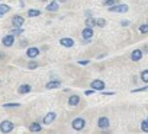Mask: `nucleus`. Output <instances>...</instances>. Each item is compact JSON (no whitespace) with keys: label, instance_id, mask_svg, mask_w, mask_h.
<instances>
[{"label":"nucleus","instance_id":"21","mask_svg":"<svg viewBox=\"0 0 148 134\" xmlns=\"http://www.w3.org/2000/svg\"><path fill=\"white\" fill-rule=\"evenodd\" d=\"M141 80H142L144 83H148V70H144V72L141 73Z\"/></svg>","mask_w":148,"mask_h":134},{"label":"nucleus","instance_id":"32","mask_svg":"<svg viewBox=\"0 0 148 134\" xmlns=\"http://www.w3.org/2000/svg\"><path fill=\"white\" fill-rule=\"evenodd\" d=\"M110 95H113V93H112V92H105V93H103V96H110Z\"/></svg>","mask_w":148,"mask_h":134},{"label":"nucleus","instance_id":"10","mask_svg":"<svg viewBox=\"0 0 148 134\" xmlns=\"http://www.w3.org/2000/svg\"><path fill=\"white\" fill-rule=\"evenodd\" d=\"M26 54H28V57H29V58H35V57L39 54V50H38V48H35V47H32V48H28Z\"/></svg>","mask_w":148,"mask_h":134},{"label":"nucleus","instance_id":"2","mask_svg":"<svg viewBox=\"0 0 148 134\" xmlns=\"http://www.w3.org/2000/svg\"><path fill=\"white\" fill-rule=\"evenodd\" d=\"M84 125H86V122H84L83 118H76V119H73V128H74V130L80 131V130L84 128Z\"/></svg>","mask_w":148,"mask_h":134},{"label":"nucleus","instance_id":"16","mask_svg":"<svg viewBox=\"0 0 148 134\" xmlns=\"http://www.w3.org/2000/svg\"><path fill=\"white\" fill-rule=\"evenodd\" d=\"M60 82L58 80H51L49 83H47V89H55V88H60Z\"/></svg>","mask_w":148,"mask_h":134},{"label":"nucleus","instance_id":"11","mask_svg":"<svg viewBox=\"0 0 148 134\" xmlns=\"http://www.w3.org/2000/svg\"><path fill=\"white\" fill-rule=\"evenodd\" d=\"M82 35H83L84 39H90V38L93 37V29H92V28H84Z\"/></svg>","mask_w":148,"mask_h":134},{"label":"nucleus","instance_id":"26","mask_svg":"<svg viewBox=\"0 0 148 134\" xmlns=\"http://www.w3.org/2000/svg\"><path fill=\"white\" fill-rule=\"evenodd\" d=\"M21 105L19 104H5L3 108H19Z\"/></svg>","mask_w":148,"mask_h":134},{"label":"nucleus","instance_id":"1","mask_svg":"<svg viewBox=\"0 0 148 134\" xmlns=\"http://www.w3.org/2000/svg\"><path fill=\"white\" fill-rule=\"evenodd\" d=\"M13 130V122H10V121H2V124H0V131L2 133H10Z\"/></svg>","mask_w":148,"mask_h":134},{"label":"nucleus","instance_id":"30","mask_svg":"<svg viewBox=\"0 0 148 134\" xmlns=\"http://www.w3.org/2000/svg\"><path fill=\"white\" fill-rule=\"evenodd\" d=\"M82 66H86V64H89V60H83V61H79Z\"/></svg>","mask_w":148,"mask_h":134},{"label":"nucleus","instance_id":"12","mask_svg":"<svg viewBox=\"0 0 148 134\" xmlns=\"http://www.w3.org/2000/svg\"><path fill=\"white\" fill-rule=\"evenodd\" d=\"M60 42H61V45H64V47H73L74 45V41L71 39V38H61L60 39Z\"/></svg>","mask_w":148,"mask_h":134},{"label":"nucleus","instance_id":"8","mask_svg":"<svg viewBox=\"0 0 148 134\" xmlns=\"http://www.w3.org/2000/svg\"><path fill=\"white\" fill-rule=\"evenodd\" d=\"M79 102H80V96H79V95H73V96L68 98V105H70V106L77 105Z\"/></svg>","mask_w":148,"mask_h":134},{"label":"nucleus","instance_id":"13","mask_svg":"<svg viewBox=\"0 0 148 134\" xmlns=\"http://www.w3.org/2000/svg\"><path fill=\"white\" fill-rule=\"evenodd\" d=\"M54 119H55V114H54V112H49V114L45 115V118H44V124L48 125V124H51Z\"/></svg>","mask_w":148,"mask_h":134},{"label":"nucleus","instance_id":"18","mask_svg":"<svg viewBox=\"0 0 148 134\" xmlns=\"http://www.w3.org/2000/svg\"><path fill=\"white\" fill-rule=\"evenodd\" d=\"M45 10H49V12H51V10H58V3H57V2H51V3L45 8Z\"/></svg>","mask_w":148,"mask_h":134},{"label":"nucleus","instance_id":"33","mask_svg":"<svg viewBox=\"0 0 148 134\" xmlns=\"http://www.w3.org/2000/svg\"><path fill=\"white\" fill-rule=\"evenodd\" d=\"M122 25L126 26V25H129V22H128V21H122Z\"/></svg>","mask_w":148,"mask_h":134},{"label":"nucleus","instance_id":"14","mask_svg":"<svg viewBox=\"0 0 148 134\" xmlns=\"http://www.w3.org/2000/svg\"><path fill=\"white\" fill-rule=\"evenodd\" d=\"M9 10H10V6H9V5H5V3H2V5H0V16L6 15Z\"/></svg>","mask_w":148,"mask_h":134},{"label":"nucleus","instance_id":"22","mask_svg":"<svg viewBox=\"0 0 148 134\" xmlns=\"http://www.w3.org/2000/svg\"><path fill=\"white\" fill-rule=\"evenodd\" d=\"M116 0H105V2H103V5L105 6H109V8H112V6H116Z\"/></svg>","mask_w":148,"mask_h":134},{"label":"nucleus","instance_id":"4","mask_svg":"<svg viewBox=\"0 0 148 134\" xmlns=\"http://www.w3.org/2000/svg\"><path fill=\"white\" fill-rule=\"evenodd\" d=\"M25 23V19L22 18V16H13V19H12V25L15 26V28H18V29H22V25Z\"/></svg>","mask_w":148,"mask_h":134},{"label":"nucleus","instance_id":"17","mask_svg":"<svg viewBox=\"0 0 148 134\" xmlns=\"http://www.w3.org/2000/svg\"><path fill=\"white\" fill-rule=\"evenodd\" d=\"M19 93H28V92H31V85H22V86H19Z\"/></svg>","mask_w":148,"mask_h":134},{"label":"nucleus","instance_id":"15","mask_svg":"<svg viewBox=\"0 0 148 134\" xmlns=\"http://www.w3.org/2000/svg\"><path fill=\"white\" fill-rule=\"evenodd\" d=\"M29 130H31L32 133H39V131H41V124H38V122H32V124L29 125Z\"/></svg>","mask_w":148,"mask_h":134},{"label":"nucleus","instance_id":"5","mask_svg":"<svg viewBox=\"0 0 148 134\" xmlns=\"http://www.w3.org/2000/svg\"><path fill=\"white\" fill-rule=\"evenodd\" d=\"M90 86H92V90H103L105 89V82L103 80H93Z\"/></svg>","mask_w":148,"mask_h":134},{"label":"nucleus","instance_id":"27","mask_svg":"<svg viewBox=\"0 0 148 134\" xmlns=\"http://www.w3.org/2000/svg\"><path fill=\"white\" fill-rule=\"evenodd\" d=\"M96 25L97 26H105L106 25V21L105 19H96Z\"/></svg>","mask_w":148,"mask_h":134},{"label":"nucleus","instance_id":"29","mask_svg":"<svg viewBox=\"0 0 148 134\" xmlns=\"http://www.w3.org/2000/svg\"><path fill=\"white\" fill-rule=\"evenodd\" d=\"M36 66H38V64L34 61V63H29V66H28V67H29V69H36Z\"/></svg>","mask_w":148,"mask_h":134},{"label":"nucleus","instance_id":"25","mask_svg":"<svg viewBox=\"0 0 148 134\" xmlns=\"http://www.w3.org/2000/svg\"><path fill=\"white\" fill-rule=\"evenodd\" d=\"M139 32H141V34H147V32H148V23L141 25V26H139Z\"/></svg>","mask_w":148,"mask_h":134},{"label":"nucleus","instance_id":"28","mask_svg":"<svg viewBox=\"0 0 148 134\" xmlns=\"http://www.w3.org/2000/svg\"><path fill=\"white\" fill-rule=\"evenodd\" d=\"M144 90H148V86H144V88H138V89H134L132 92L136 93V92H144Z\"/></svg>","mask_w":148,"mask_h":134},{"label":"nucleus","instance_id":"34","mask_svg":"<svg viewBox=\"0 0 148 134\" xmlns=\"http://www.w3.org/2000/svg\"><path fill=\"white\" fill-rule=\"evenodd\" d=\"M147 121H148V119H147Z\"/></svg>","mask_w":148,"mask_h":134},{"label":"nucleus","instance_id":"23","mask_svg":"<svg viewBox=\"0 0 148 134\" xmlns=\"http://www.w3.org/2000/svg\"><path fill=\"white\" fill-rule=\"evenodd\" d=\"M39 13H41V12H39L38 9H31V10L28 12V15H29L31 18H34V16H39Z\"/></svg>","mask_w":148,"mask_h":134},{"label":"nucleus","instance_id":"7","mask_svg":"<svg viewBox=\"0 0 148 134\" xmlns=\"http://www.w3.org/2000/svg\"><path fill=\"white\" fill-rule=\"evenodd\" d=\"M97 125H99L100 128H108V127H109V119H108L106 117H100L99 121H97Z\"/></svg>","mask_w":148,"mask_h":134},{"label":"nucleus","instance_id":"9","mask_svg":"<svg viewBox=\"0 0 148 134\" xmlns=\"http://www.w3.org/2000/svg\"><path fill=\"white\" fill-rule=\"evenodd\" d=\"M13 42H15V38L10 37V35H6V37L3 38V45H5V47H12Z\"/></svg>","mask_w":148,"mask_h":134},{"label":"nucleus","instance_id":"31","mask_svg":"<svg viewBox=\"0 0 148 134\" xmlns=\"http://www.w3.org/2000/svg\"><path fill=\"white\" fill-rule=\"evenodd\" d=\"M93 92H95V90H92V89H90V90H86L84 93H86V95H93Z\"/></svg>","mask_w":148,"mask_h":134},{"label":"nucleus","instance_id":"19","mask_svg":"<svg viewBox=\"0 0 148 134\" xmlns=\"http://www.w3.org/2000/svg\"><path fill=\"white\" fill-rule=\"evenodd\" d=\"M92 26H96V19L89 18V19L86 21V28H92Z\"/></svg>","mask_w":148,"mask_h":134},{"label":"nucleus","instance_id":"24","mask_svg":"<svg viewBox=\"0 0 148 134\" xmlns=\"http://www.w3.org/2000/svg\"><path fill=\"white\" fill-rule=\"evenodd\" d=\"M141 130L145 131V133H148V121H147V119H144V121L141 122Z\"/></svg>","mask_w":148,"mask_h":134},{"label":"nucleus","instance_id":"3","mask_svg":"<svg viewBox=\"0 0 148 134\" xmlns=\"http://www.w3.org/2000/svg\"><path fill=\"white\" fill-rule=\"evenodd\" d=\"M128 6L126 5H116V6H112V8H109V10L110 12H118V13H125V12H128Z\"/></svg>","mask_w":148,"mask_h":134},{"label":"nucleus","instance_id":"20","mask_svg":"<svg viewBox=\"0 0 148 134\" xmlns=\"http://www.w3.org/2000/svg\"><path fill=\"white\" fill-rule=\"evenodd\" d=\"M22 32H23V29H18V28H15V29H12L10 31V37H15V35H22Z\"/></svg>","mask_w":148,"mask_h":134},{"label":"nucleus","instance_id":"6","mask_svg":"<svg viewBox=\"0 0 148 134\" xmlns=\"http://www.w3.org/2000/svg\"><path fill=\"white\" fill-rule=\"evenodd\" d=\"M131 58H132V61H139L142 58V50H134L131 54Z\"/></svg>","mask_w":148,"mask_h":134}]
</instances>
